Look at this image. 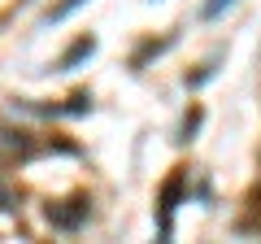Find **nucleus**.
<instances>
[{
  "mask_svg": "<svg viewBox=\"0 0 261 244\" xmlns=\"http://www.w3.org/2000/svg\"><path fill=\"white\" fill-rule=\"evenodd\" d=\"M83 5H87V0H65L61 9L53 13V22H65V18H70V13H74V9H83Z\"/></svg>",
  "mask_w": 261,
  "mask_h": 244,
  "instance_id": "obj_2",
  "label": "nucleus"
},
{
  "mask_svg": "<svg viewBox=\"0 0 261 244\" xmlns=\"http://www.w3.org/2000/svg\"><path fill=\"white\" fill-rule=\"evenodd\" d=\"M92 48H96L92 39H79V44H74L70 53L61 57V70H74V61H79V57H92Z\"/></svg>",
  "mask_w": 261,
  "mask_h": 244,
  "instance_id": "obj_1",
  "label": "nucleus"
},
{
  "mask_svg": "<svg viewBox=\"0 0 261 244\" xmlns=\"http://www.w3.org/2000/svg\"><path fill=\"white\" fill-rule=\"evenodd\" d=\"M231 5H235V0H209V5H205V18H222Z\"/></svg>",
  "mask_w": 261,
  "mask_h": 244,
  "instance_id": "obj_3",
  "label": "nucleus"
}]
</instances>
